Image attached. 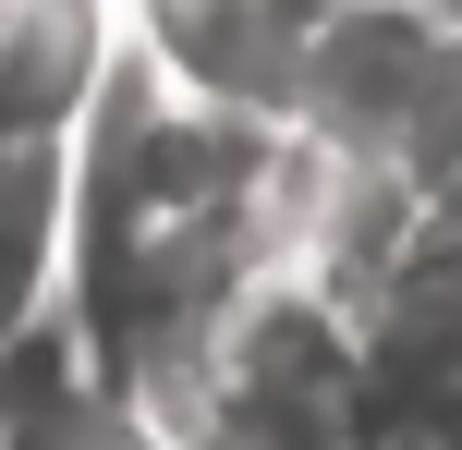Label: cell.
<instances>
[{
    "instance_id": "1",
    "label": "cell",
    "mask_w": 462,
    "mask_h": 450,
    "mask_svg": "<svg viewBox=\"0 0 462 450\" xmlns=\"http://www.w3.org/2000/svg\"><path fill=\"white\" fill-rule=\"evenodd\" d=\"M61 232H73V134L0 146V341L61 305Z\"/></svg>"
}]
</instances>
